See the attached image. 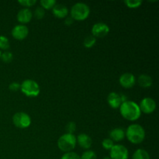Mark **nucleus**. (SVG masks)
<instances>
[{
	"instance_id": "f257e3e1",
	"label": "nucleus",
	"mask_w": 159,
	"mask_h": 159,
	"mask_svg": "<svg viewBox=\"0 0 159 159\" xmlns=\"http://www.w3.org/2000/svg\"><path fill=\"white\" fill-rule=\"evenodd\" d=\"M120 112L124 119L130 121L137 120L141 115L139 105L130 100L122 102L120 107Z\"/></svg>"
},
{
	"instance_id": "f03ea898",
	"label": "nucleus",
	"mask_w": 159,
	"mask_h": 159,
	"mask_svg": "<svg viewBox=\"0 0 159 159\" xmlns=\"http://www.w3.org/2000/svg\"><path fill=\"white\" fill-rule=\"evenodd\" d=\"M125 136L132 144H141L145 138V130L140 124H131L127 127Z\"/></svg>"
},
{
	"instance_id": "7ed1b4c3",
	"label": "nucleus",
	"mask_w": 159,
	"mask_h": 159,
	"mask_svg": "<svg viewBox=\"0 0 159 159\" xmlns=\"http://www.w3.org/2000/svg\"><path fill=\"white\" fill-rule=\"evenodd\" d=\"M77 144L76 137L73 134L66 133L61 136L57 141V147L62 152H72Z\"/></svg>"
},
{
	"instance_id": "20e7f679",
	"label": "nucleus",
	"mask_w": 159,
	"mask_h": 159,
	"mask_svg": "<svg viewBox=\"0 0 159 159\" xmlns=\"http://www.w3.org/2000/svg\"><path fill=\"white\" fill-rule=\"evenodd\" d=\"M90 13L89 6L83 2L75 3L71 9V18L75 20H86Z\"/></svg>"
},
{
	"instance_id": "39448f33",
	"label": "nucleus",
	"mask_w": 159,
	"mask_h": 159,
	"mask_svg": "<svg viewBox=\"0 0 159 159\" xmlns=\"http://www.w3.org/2000/svg\"><path fill=\"white\" fill-rule=\"evenodd\" d=\"M20 90L28 97H37L40 92L38 83L32 79H26L20 85Z\"/></svg>"
},
{
	"instance_id": "423d86ee",
	"label": "nucleus",
	"mask_w": 159,
	"mask_h": 159,
	"mask_svg": "<svg viewBox=\"0 0 159 159\" xmlns=\"http://www.w3.org/2000/svg\"><path fill=\"white\" fill-rule=\"evenodd\" d=\"M12 122L16 127L20 129L27 128L31 124V118L24 112H19L12 116Z\"/></svg>"
},
{
	"instance_id": "0eeeda50",
	"label": "nucleus",
	"mask_w": 159,
	"mask_h": 159,
	"mask_svg": "<svg viewBox=\"0 0 159 159\" xmlns=\"http://www.w3.org/2000/svg\"><path fill=\"white\" fill-rule=\"evenodd\" d=\"M111 159H128L129 152L127 148L122 144H116L110 149Z\"/></svg>"
},
{
	"instance_id": "6e6552de",
	"label": "nucleus",
	"mask_w": 159,
	"mask_h": 159,
	"mask_svg": "<svg viewBox=\"0 0 159 159\" xmlns=\"http://www.w3.org/2000/svg\"><path fill=\"white\" fill-rule=\"evenodd\" d=\"M139 107L141 112H143L146 114H150L153 113L156 109V102L152 98L145 97L141 101Z\"/></svg>"
},
{
	"instance_id": "1a4fd4ad",
	"label": "nucleus",
	"mask_w": 159,
	"mask_h": 159,
	"mask_svg": "<svg viewBox=\"0 0 159 159\" xmlns=\"http://www.w3.org/2000/svg\"><path fill=\"white\" fill-rule=\"evenodd\" d=\"M109 32H110V27L108 25L104 23H95L92 28V34L93 37L96 38V37L102 38V37H106L109 34Z\"/></svg>"
},
{
	"instance_id": "9d476101",
	"label": "nucleus",
	"mask_w": 159,
	"mask_h": 159,
	"mask_svg": "<svg viewBox=\"0 0 159 159\" xmlns=\"http://www.w3.org/2000/svg\"><path fill=\"white\" fill-rule=\"evenodd\" d=\"M28 34H29V29L25 25H16L12 30V36L16 40H24Z\"/></svg>"
},
{
	"instance_id": "9b49d317",
	"label": "nucleus",
	"mask_w": 159,
	"mask_h": 159,
	"mask_svg": "<svg viewBox=\"0 0 159 159\" xmlns=\"http://www.w3.org/2000/svg\"><path fill=\"white\" fill-rule=\"evenodd\" d=\"M119 82L124 88L130 89L134 85L135 82H136V79L133 74L127 72L123 74L120 77Z\"/></svg>"
},
{
	"instance_id": "f8f14e48",
	"label": "nucleus",
	"mask_w": 159,
	"mask_h": 159,
	"mask_svg": "<svg viewBox=\"0 0 159 159\" xmlns=\"http://www.w3.org/2000/svg\"><path fill=\"white\" fill-rule=\"evenodd\" d=\"M17 20L22 24H25V23H28L33 17L32 11L28 8H23V9H20L19 12L17 13Z\"/></svg>"
},
{
	"instance_id": "ddd939ff",
	"label": "nucleus",
	"mask_w": 159,
	"mask_h": 159,
	"mask_svg": "<svg viewBox=\"0 0 159 159\" xmlns=\"http://www.w3.org/2000/svg\"><path fill=\"white\" fill-rule=\"evenodd\" d=\"M107 102L110 107L113 109H117L120 108V105L122 104V100H121L120 95L118 93H110L107 96Z\"/></svg>"
},
{
	"instance_id": "4468645a",
	"label": "nucleus",
	"mask_w": 159,
	"mask_h": 159,
	"mask_svg": "<svg viewBox=\"0 0 159 159\" xmlns=\"http://www.w3.org/2000/svg\"><path fill=\"white\" fill-rule=\"evenodd\" d=\"M53 15L57 18H65L68 14V9L65 5L56 4L52 9Z\"/></svg>"
},
{
	"instance_id": "2eb2a0df",
	"label": "nucleus",
	"mask_w": 159,
	"mask_h": 159,
	"mask_svg": "<svg viewBox=\"0 0 159 159\" xmlns=\"http://www.w3.org/2000/svg\"><path fill=\"white\" fill-rule=\"evenodd\" d=\"M77 143L79 144L81 148L84 149H89L92 146V141L91 138L86 134H81L76 138Z\"/></svg>"
},
{
	"instance_id": "dca6fc26",
	"label": "nucleus",
	"mask_w": 159,
	"mask_h": 159,
	"mask_svg": "<svg viewBox=\"0 0 159 159\" xmlns=\"http://www.w3.org/2000/svg\"><path fill=\"white\" fill-rule=\"evenodd\" d=\"M110 139L114 141H120L125 138V131L122 128H114L110 131Z\"/></svg>"
},
{
	"instance_id": "f3484780",
	"label": "nucleus",
	"mask_w": 159,
	"mask_h": 159,
	"mask_svg": "<svg viewBox=\"0 0 159 159\" xmlns=\"http://www.w3.org/2000/svg\"><path fill=\"white\" fill-rule=\"evenodd\" d=\"M138 84H139L142 88H149V87L152 86V83H153L152 78L145 74L141 75L138 77Z\"/></svg>"
},
{
	"instance_id": "a211bd4d",
	"label": "nucleus",
	"mask_w": 159,
	"mask_h": 159,
	"mask_svg": "<svg viewBox=\"0 0 159 159\" xmlns=\"http://www.w3.org/2000/svg\"><path fill=\"white\" fill-rule=\"evenodd\" d=\"M132 159H150V155L144 149H138L134 153Z\"/></svg>"
},
{
	"instance_id": "6ab92c4d",
	"label": "nucleus",
	"mask_w": 159,
	"mask_h": 159,
	"mask_svg": "<svg viewBox=\"0 0 159 159\" xmlns=\"http://www.w3.org/2000/svg\"><path fill=\"white\" fill-rule=\"evenodd\" d=\"M40 3L43 9H53V7L56 5V1L55 0H40Z\"/></svg>"
},
{
	"instance_id": "aec40b11",
	"label": "nucleus",
	"mask_w": 159,
	"mask_h": 159,
	"mask_svg": "<svg viewBox=\"0 0 159 159\" xmlns=\"http://www.w3.org/2000/svg\"><path fill=\"white\" fill-rule=\"evenodd\" d=\"M124 3L128 8L136 9V8L141 6V5L142 4V1H141V0H125Z\"/></svg>"
},
{
	"instance_id": "412c9836",
	"label": "nucleus",
	"mask_w": 159,
	"mask_h": 159,
	"mask_svg": "<svg viewBox=\"0 0 159 159\" xmlns=\"http://www.w3.org/2000/svg\"><path fill=\"white\" fill-rule=\"evenodd\" d=\"M96 37H93V35L88 36V37H87L84 40L83 44L86 48H91L94 46L95 43H96Z\"/></svg>"
},
{
	"instance_id": "4be33fe9",
	"label": "nucleus",
	"mask_w": 159,
	"mask_h": 159,
	"mask_svg": "<svg viewBox=\"0 0 159 159\" xmlns=\"http://www.w3.org/2000/svg\"><path fill=\"white\" fill-rule=\"evenodd\" d=\"M10 47L9 39L5 36H0V49L8 50Z\"/></svg>"
},
{
	"instance_id": "5701e85b",
	"label": "nucleus",
	"mask_w": 159,
	"mask_h": 159,
	"mask_svg": "<svg viewBox=\"0 0 159 159\" xmlns=\"http://www.w3.org/2000/svg\"><path fill=\"white\" fill-rule=\"evenodd\" d=\"M0 59H2V61L5 63H10L13 59V55L10 51H5L4 53L1 54Z\"/></svg>"
},
{
	"instance_id": "b1692460",
	"label": "nucleus",
	"mask_w": 159,
	"mask_h": 159,
	"mask_svg": "<svg viewBox=\"0 0 159 159\" xmlns=\"http://www.w3.org/2000/svg\"><path fill=\"white\" fill-rule=\"evenodd\" d=\"M81 159H97L96 153L93 151L87 150L85 152H83L82 156L80 157Z\"/></svg>"
},
{
	"instance_id": "393cba45",
	"label": "nucleus",
	"mask_w": 159,
	"mask_h": 159,
	"mask_svg": "<svg viewBox=\"0 0 159 159\" xmlns=\"http://www.w3.org/2000/svg\"><path fill=\"white\" fill-rule=\"evenodd\" d=\"M34 16L37 20H41L45 16V10L41 7V6H38L36 8L35 11H34Z\"/></svg>"
},
{
	"instance_id": "a878e982",
	"label": "nucleus",
	"mask_w": 159,
	"mask_h": 159,
	"mask_svg": "<svg viewBox=\"0 0 159 159\" xmlns=\"http://www.w3.org/2000/svg\"><path fill=\"white\" fill-rule=\"evenodd\" d=\"M102 147L106 149V150L110 151V149H111L115 145V144H114V143H113V141H112L110 138H106V139H104L103 141H102Z\"/></svg>"
},
{
	"instance_id": "bb28decb",
	"label": "nucleus",
	"mask_w": 159,
	"mask_h": 159,
	"mask_svg": "<svg viewBox=\"0 0 159 159\" xmlns=\"http://www.w3.org/2000/svg\"><path fill=\"white\" fill-rule=\"evenodd\" d=\"M61 159H81V158H80V156H79L77 153L73 152H67V153L64 154Z\"/></svg>"
},
{
	"instance_id": "cd10ccee",
	"label": "nucleus",
	"mask_w": 159,
	"mask_h": 159,
	"mask_svg": "<svg viewBox=\"0 0 159 159\" xmlns=\"http://www.w3.org/2000/svg\"><path fill=\"white\" fill-rule=\"evenodd\" d=\"M18 2L21 6H25L26 8L29 9V7H31L34 5H35L37 3V1L36 0H20V1H18Z\"/></svg>"
},
{
	"instance_id": "c85d7f7f",
	"label": "nucleus",
	"mask_w": 159,
	"mask_h": 159,
	"mask_svg": "<svg viewBox=\"0 0 159 159\" xmlns=\"http://www.w3.org/2000/svg\"><path fill=\"white\" fill-rule=\"evenodd\" d=\"M66 130L68 134H73L76 130V124L75 122H69L66 125Z\"/></svg>"
},
{
	"instance_id": "c756f323",
	"label": "nucleus",
	"mask_w": 159,
	"mask_h": 159,
	"mask_svg": "<svg viewBox=\"0 0 159 159\" xmlns=\"http://www.w3.org/2000/svg\"><path fill=\"white\" fill-rule=\"evenodd\" d=\"M9 89L14 92L18 91L19 89H20V84H19L18 82H12V83L9 85Z\"/></svg>"
},
{
	"instance_id": "7c9ffc66",
	"label": "nucleus",
	"mask_w": 159,
	"mask_h": 159,
	"mask_svg": "<svg viewBox=\"0 0 159 159\" xmlns=\"http://www.w3.org/2000/svg\"><path fill=\"white\" fill-rule=\"evenodd\" d=\"M65 24L68 25V26H70L71 23H73V19L71 17H68V18H66V20H65Z\"/></svg>"
},
{
	"instance_id": "2f4dec72",
	"label": "nucleus",
	"mask_w": 159,
	"mask_h": 159,
	"mask_svg": "<svg viewBox=\"0 0 159 159\" xmlns=\"http://www.w3.org/2000/svg\"><path fill=\"white\" fill-rule=\"evenodd\" d=\"M103 159H111V158H110V157H105Z\"/></svg>"
},
{
	"instance_id": "473e14b6",
	"label": "nucleus",
	"mask_w": 159,
	"mask_h": 159,
	"mask_svg": "<svg viewBox=\"0 0 159 159\" xmlns=\"http://www.w3.org/2000/svg\"><path fill=\"white\" fill-rule=\"evenodd\" d=\"M1 54H2V53H1V51H0V57H1Z\"/></svg>"
}]
</instances>
